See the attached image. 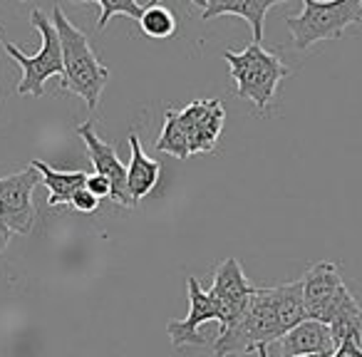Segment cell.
I'll return each instance as SVG.
<instances>
[{
    "instance_id": "obj_9",
    "label": "cell",
    "mask_w": 362,
    "mask_h": 357,
    "mask_svg": "<svg viewBox=\"0 0 362 357\" xmlns=\"http://www.w3.org/2000/svg\"><path fill=\"white\" fill-rule=\"evenodd\" d=\"M75 131H77V136H82V141L87 144V154H90V161H92V166H95V174L105 176L107 182H110L112 201L119 204V206H124V209L139 206V204L132 199L129 187H127V166L119 161L115 146H112L110 141L97 136L95 122L87 119L85 124H80Z\"/></svg>"
},
{
    "instance_id": "obj_17",
    "label": "cell",
    "mask_w": 362,
    "mask_h": 357,
    "mask_svg": "<svg viewBox=\"0 0 362 357\" xmlns=\"http://www.w3.org/2000/svg\"><path fill=\"white\" fill-rule=\"evenodd\" d=\"M327 327H330V332H332L335 347L345 340H355L362 345V308L352 293H347V295L342 298V303L337 305L335 315H332Z\"/></svg>"
},
{
    "instance_id": "obj_26",
    "label": "cell",
    "mask_w": 362,
    "mask_h": 357,
    "mask_svg": "<svg viewBox=\"0 0 362 357\" xmlns=\"http://www.w3.org/2000/svg\"><path fill=\"white\" fill-rule=\"evenodd\" d=\"M0 47H3V40H0Z\"/></svg>"
},
{
    "instance_id": "obj_15",
    "label": "cell",
    "mask_w": 362,
    "mask_h": 357,
    "mask_svg": "<svg viewBox=\"0 0 362 357\" xmlns=\"http://www.w3.org/2000/svg\"><path fill=\"white\" fill-rule=\"evenodd\" d=\"M30 166L37 169V174L42 176V184H45L47 192H50L47 194V204H50V206H65V204H72V197H75V194L87 184V179H90L87 171H57L40 159H33Z\"/></svg>"
},
{
    "instance_id": "obj_20",
    "label": "cell",
    "mask_w": 362,
    "mask_h": 357,
    "mask_svg": "<svg viewBox=\"0 0 362 357\" xmlns=\"http://www.w3.org/2000/svg\"><path fill=\"white\" fill-rule=\"evenodd\" d=\"M92 3L100 6L102 11L100 21H97V30H105L115 16H127L129 21L139 23V18L144 16L146 6H149V3H136V0H92Z\"/></svg>"
},
{
    "instance_id": "obj_14",
    "label": "cell",
    "mask_w": 362,
    "mask_h": 357,
    "mask_svg": "<svg viewBox=\"0 0 362 357\" xmlns=\"http://www.w3.org/2000/svg\"><path fill=\"white\" fill-rule=\"evenodd\" d=\"M129 166H127V187H129V194L136 204L156 187L161 174V164L156 159L144 154L141 149V141L136 131H129Z\"/></svg>"
},
{
    "instance_id": "obj_19",
    "label": "cell",
    "mask_w": 362,
    "mask_h": 357,
    "mask_svg": "<svg viewBox=\"0 0 362 357\" xmlns=\"http://www.w3.org/2000/svg\"><path fill=\"white\" fill-rule=\"evenodd\" d=\"M139 28L151 40H166L176 33V16L161 3H149L144 16L139 18Z\"/></svg>"
},
{
    "instance_id": "obj_21",
    "label": "cell",
    "mask_w": 362,
    "mask_h": 357,
    "mask_svg": "<svg viewBox=\"0 0 362 357\" xmlns=\"http://www.w3.org/2000/svg\"><path fill=\"white\" fill-rule=\"evenodd\" d=\"M75 211H80V213H92V211H97V206H100V199L95 197L92 192H87L85 187L80 189V192L72 197V204H70Z\"/></svg>"
},
{
    "instance_id": "obj_5",
    "label": "cell",
    "mask_w": 362,
    "mask_h": 357,
    "mask_svg": "<svg viewBox=\"0 0 362 357\" xmlns=\"http://www.w3.org/2000/svg\"><path fill=\"white\" fill-rule=\"evenodd\" d=\"M30 23L37 33H40V50L35 55H25L21 47H16L13 42H3L6 52L23 67V80L18 82L16 95H33L42 97L45 95V82L50 77L65 75V62H62V45L60 35H57V28L52 21H47V16L35 8L30 13Z\"/></svg>"
},
{
    "instance_id": "obj_1",
    "label": "cell",
    "mask_w": 362,
    "mask_h": 357,
    "mask_svg": "<svg viewBox=\"0 0 362 357\" xmlns=\"http://www.w3.org/2000/svg\"><path fill=\"white\" fill-rule=\"evenodd\" d=\"M52 23H55L57 35H60L62 62H65L60 90L77 95L80 100H85L87 110L95 112L100 105L102 90L110 80V67L102 65L100 57L90 47L87 35L77 25H72V21L60 6H55V11H52Z\"/></svg>"
},
{
    "instance_id": "obj_25",
    "label": "cell",
    "mask_w": 362,
    "mask_h": 357,
    "mask_svg": "<svg viewBox=\"0 0 362 357\" xmlns=\"http://www.w3.org/2000/svg\"><path fill=\"white\" fill-rule=\"evenodd\" d=\"M308 357H325V355H308Z\"/></svg>"
},
{
    "instance_id": "obj_18",
    "label": "cell",
    "mask_w": 362,
    "mask_h": 357,
    "mask_svg": "<svg viewBox=\"0 0 362 357\" xmlns=\"http://www.w3.org/2000/svg\"><path fill=\"white\" fill-rule=\"evenodd\" d=\"M156 151H164V154H171L176 159H189L192 156L187 129L181 124V117L176 110L164 112V127H161V134L156 139Z\"/></svg>"
},
{
    "instance_id": "obj_13",
    "label": "cell",
    "mask_w": 362,
    "mask_h": 357,
    "mask_svg": "<svg viewBox=\"0 0 362 357\" xmlns=\"http://www.w3.org/2000/svg\"><path fill=\"white\" fill-rule=\"evenodd\" d=\"M278 342H281V357H308V355L332 357V352L337 350L330 327L317 320L300 322L291 332H286Z\"/></svg>"
},
{
    "instance_id": "obj_6",
    "label": "cell",
    "mask_w": 362,
    "mask_h": 357,
    "mask_svg": "<svg viewBox=\"0 0 362 357\" xmlns=\"http://www.w3.org/2000/svg\"><path fill=\"white\" fill-rule=\"evenodd\" d=\"M42 182L37 169L28 164V169L11 176H0V221L13 233H30L35 226V204L33 192Z\"/></svg>"
},
{
    "instance_id": "obj_11",
    "label": "cell",
    "mask_w": 362,
    "mask_h": 357,
    "mask_svg": "<svg viewBox=\"0 0 362 357\" xmlns=\"http://www.w3.org/2000/svg\"><path fill=\"white\" fill-rule=\"evenodd\" d=\"M187 293H189V312L181 320H171L166 325V332L171 337L174 347H187V345H204V337L199 327L209 320H221V310H218L216 300L211 293L202 288L197 278H187Z\"/></svg>"
},
{
    "instance_id": "obj_22",
    "label": "cell",
    "mask_w": 362,
    "mask_h": 357,
    "mask_svg": "<svg viewBox=\"0 0 362 357\" xmlns=\"http://www.w3.org/2000/svg\"><path fill=\"white\" fill-rule=\"evenodd\" d=\"M85 189L87 192H92L97 199H112V187H110V182H107L105 176H100V174H90V179H87V184H85Z\"/></svg>"
},
{
    "instance_id": "obj_12",
    "label": "cell",
    "mask_w": 362,
    "mask_h": 357,
    "mask_svg": "<svg viewBox=\"0 0 362 357\" xmlns=\"http://www.w3.org/2000/svg\"><path fill=\"white\" fill-rule=\"evenodd\" d=\"M194 3L202 8V21H214L221 16H236L248 21L253 30V42L261 45L266 13L276 8L281 0H194Z\"/></svg>"
},
{
    "instance_id": "obj_16",
    "label": "cell",
    "mask_w": 362,
    "mask_h": 357,
    "mask_svg": "<svg viewBox=\"0 0 362 357\" xmlns=\"http://www.w3.org/2000/svg\"><path fill=\"white\" fill-rule=\"evenodd\" d=\"M271 291H273V305H276L278 325H281L283 335L308 320L305 298H303V281L283 283V286H276Z\"/></svg>"
},
{
    "instance_id": "obj_4",
    "label": "cell",
    "mask_w": 362,
    "mask_h": 357,
    "mask_svg": "<svg viewBox=\"0 0 362 357\" xmlns=\"http://www.w3.org/2000/svg\"><path fill=\"white\" fill-rule=\"evenodd\" d=\"M362 23V0H303V11L298 16H288L286 25L293 35L296 50H308L315 42L335 40L350 25Z\"/></svg>"
},
{
    "instance_id": "obj_2",
    "label": "cell",
    "mask_w": 362,
    "mask_h": 357,
    "mask_svg": "<svg viewBox=\"0 0 362 357\" xmlns=\"http://www.w3.org/2000/svg\"><path fill=\"white\" fill-rule=\"evenodd\" d=\"M223 60L231 67V77L236 82V95L256 105L258 112H266L276 100L281 80L291 75L288 65L276 55L268 52L263 45H251L241 52H223Z\"/></svg>"
},
{
    "instance_id": "obj_8",
    "label": "cell",
    "mask_w": 362,
    "mask_h": 357,
    "mask_svg": "<svg viewBox=\"0 0 362 357\" xmlns=\"http://www.w3.org/2000/svg\"><path fill=\"white\" fill-rule=\"evenodd\" d=\"M209 293L221 310L218 325L223 330V327H231L233 322L243 317V312L251 305V298L256 295V286L248 283L246 273H243L241 263L236 258H226L214 273V286Z\"/></svg>"
},
{
    "instance_id": "obj_23",
    "label": "cell",
    "mask_w": 362,
    "mask_h": 357,
    "mask_svg": "<svg viewBox=\"0 0 362 357\" xmlns=\"http://www.w3.org/2000/svg\"><path fill=\"white\" fill-rule=\"evenodd\" d=\"M11 238H13V231L6 226V223L0 221V253H3V251H6V248H8V243H11Z\"/></svg>"
},
{
    "instance_id": "obj_3",
    "label": "cell",
    "mask_w": 362,
    "mask_h": 357,
    "mask_svg": "<svg viewBox=\"0 0 362 357\" xmlns=\"http://www.w3.org/2000/svg\"><path fill=\"white\" fill-rule=\"evenodd\" d=\"M281 337L283 330L278 325L273 291L271 288H256V295L251 298V305L243 312L241 320L233 322L231 327H223L216 335L214 355L231 357L238 352H256L258 347H268Z\"/></svg>"
},
{
    "instance_id": "obj_7",
    "label": "cell",
    "mask_w": 362,
    "mask_h": 357,
    "mask_svg": "<svg viewBox=\"0 0 362 357\" xmlns=\"http://www.w3.org/2000/svg\"><path fill=\"white\" fill-rule=\"evenodd\" d=\"M303 281V298H305L308 320H317L322 325H330L337 305L350 293L340 276V268L332 261H320L305 271Z\"/></svg>"
},
{
    "instance_id": "obj_24",
    "label": "cell",
    "mask_w": 362,
    "mask_h": 357,
    "mask_svg": "<svg viewBox=\"0 0 362 357\" xmlns=\"http://www.w3.org/2000/svg\"><path fill=\"white\" fill-rule=\"evenodd\" d=\"M256 352H258V357H268V347H266V345H263V347H258Z\"/></svg>"
},
{
    "instance_id": "obj_10",
    "label": "cell",
    "mask_w": 362,
    "mask_h": 357,
    "mask_svg": "<svg viewBox=\"0 0 362 357\" xmlns=\"http://www.w3.org/2000/svg\"><path fill=\"white\" fill-rule=\"evenodd\" d=\"M179 117L187 129L192 154H206L218 144V136L226 124V110L221 100H194L179 110Z\"/></svg>"
}]
</instances>
